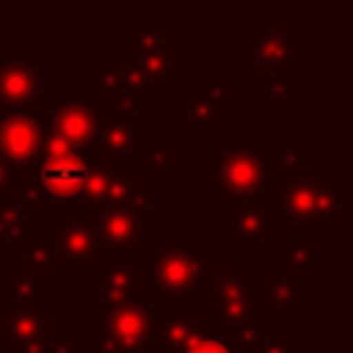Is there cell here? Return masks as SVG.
Wrapping results in <instances>:
<instances>
[{"instance_id":"obj_1","label":"cell","mask_w":353,"mask_h":353,"mask_svg":"<svg viewBox=\"0 0 353 353\" xmlns=\"http://www.w3.org/2000/svg\"><path fill=\"white\" fill-rule=\"evenodd\" d=\"M276 207L284 223L295 226H339L353 212V190L336 174L317 179L309 174L279 176Z\"/></svg>"},{"instance_id":"obj_2","label":"cell","mask_w":353,"mask_h":353,"mask_svg":"<svg viewBox=\"0 0 353 353\" xmlns=\"http://www.w3.org/2000/svg\"><path fill=\"white\" fill-rule=\"evenodd\" d=\"M212 248H193L188 237H165L152 251V303L188 301L215 268Z\"/></svg>"},{"instance_id":"obj_3","label":"cell","mask_w":353,"mask_h":353,"mask_svg":"<svg viewBox=\"0 0 353 353\" xmlns=\"http://www.w3.org/2000/svg\"><path fill=\"white\" fill-rule=\"evenodd\" d=\"M268 176H273V163L256 149L254 138L245 135L234 149L218 152L215 157V201H262L268 199Z\"/></svg>"},{"instance_id":"obj_4","label":"cell","mask_w":353,"mask_h":353,"mask_svg":"<svg viewBox=\"0 0 353 353\" xmlns=\"http://www.w3.org/2000/svg\"><path fill=\"white\" fill-rule=\"evenodd\" d=\"M91 165L94 163L85 154H80L58 130L44 124L41 154H39V163L33 168V176L52 204H55V199L77 201Z\"/></svg>"},{"instance_id":"obj_5","label":"cell","mask_w":353,"mask_h":353,"mask_svg":"<svg viewBox=\"0 0 353 353\" xmlns=\"http://www.w3.org/2000/svg\"><path fill=\"white\" fill-rule=\"evenodd\" d=\"M303 55V28L301 25H254L248 36L237 41V58L251 66L254 74L292 72Z\"/></svg>"},{"instance_id":"obj_6","label":"cell","mask_w":353,"mask_h":353,"mask_svg":"<svg viewBox=\"0 0 353 353\" xmlns=\"http://www.w3.org/2000/svg\"><path fill=\"white\" fill-rule=\"evenodd\" d=\"M201 301L215 303L218 325L229 328L245 320L256 303V281L240 270L237 262H215L212 273L201 281Z\"/></svg>"},{"instance_id":"obj_7","label":"cell","mask_w":353,"mask_h":353,"mask_svg":"<svg viewBox=\"0 0 353 353\" xmlns=\"http://www.w3.org/2000/svg\"><path fill=\"white\" fill-rule=\"evenodd\" d=\"M88 301L99 306H124L141 301V265L127 251H105L85 273Z\"/></svg>"},{"instance_id":"obj_8","label":"cell","mask_w":353,"mask_h":353,"mask_svg":"<svg viewBox=\"0 0 353 353\" xmlns=\"http://www.w3.org/2000/svg\"><path fill=\"white\" fill-rule=\"evenodd\" d=\"M41 63L30 61L28 50L0 52V113L36 116L41 108L39 91Z\"/></svg>"},{"instance_id":"obj_9","label":"cell","mask_w":353,"mask_h":353,"mask_svg":"<svg viewBox=\"0 0 353 353\" xmlns=\"http://www.w3.org/2000/svg\"><path fill=\"white\" fill-rule=\"evenodd\" d=\"M50 251L55 265H74V273H83L108 251L94 229V223L80 212H66L58 223L50 226Z\"/></svg>"},{"instance_id":"obj_10","label":"cell","mask_w":353,"mask_h":353,"mask_svg":"<svg viewBox=\"0 0 353 353\" xmlns=\"http://www.w3.org/2000/svg\"><path fill=\"white\" fill-rule=\"evenodd\" d=\"M281 223V212L270 199L226 204V237L234 240L240 251H265L268 240L279 237Z\"/></svg>"},{"instance_id":"obj_11","label":"cell","mask_w":353,"mask_h":353,"mask_svg":"<svg viewBox=\"0 0 353 353\" xmlns=\"http://www.w3.org/2000/svg\"><path fill=\"white\" fill-rule=\"evenodd\" d=\"M240 99V88L221 74H204L199 85L188 91V97L176 99V113H182L190 127H226L229 124V102Z\"/></svg>"},{"instance_id":"obj_12","label":"cell","mask_w":353,"mask_h":353,"mask_svg":"<svg viewBox=\"0 0 353 353\" xmlns=\"http://www.w3.org/2000/svg\"><path fill=\"white\" fill-rule=\"evenodd\" d=\"M105 102L102 99H50V127L58 130L80 154H91L99 132Z\"/></svg>"},{"instance_id":"obj_13","label":"cell","mask_w":353,"mask_h":353,"mask_svg":"<svg viewBox=\"0 0 353 353\" xmlns=\"http://www.w3.org/2000/svg\"><path fill=\"white\" fill-rule=\"evenodd\" d=\"M44 124L39 116L0 113V160L11 165L14 174L33 171L41 154Z\"/></svg>"},{"instance_id":"obj_14","label":"cell","mask_w":353,"mask_h":353,"mask_svg":"<svg viewBox=\"0 0 353 353\" xmlns=\"http://www.w3.org/2000/svg\"><path fill=\"white\" fill-rule=\"evenodd\" d=\"M138 130H141V113L127 116L116 110H102L97 143L88 160L94 165H108V168L130 160L138 152Z\"/></svg>"},{"instance_id":"obj_15","label":"cell","mask_w":353,"mask_h":353,"mask_svg":"<svg viewBox=\"0 0 353 353\" xmlns=\"http://www.w3.org/2000/svg\"><path fill=\"white\" fill-rule=\"evenodd\" d=\"M85 218L94 223L102 245L108 251H127V248H138L143 245L152 232L154 223L152 218H138L124 207H113V204H102L97 210H88Z\"/></svg>"},{"instance_id":"obj_16","label":"cell","mask_w":353,"mask_h":353,"mask_svg":"<svg viewBox=\"0 0 353 353\" xmlns=\"http://www.w3.org/2000/svg\"><path fill=\"white\" fill-rule=\"evenodd\" d=\"M52 336V303L39 301L33 306H3L0 309V347L14 353L17 347L44 342Z\"/></svg>"},{"instance_id":"obj_17","label":"cell","mask_w":353,"mask_h":353,"mask_svg":"<svg viewBox=\"0 0 353 353\" xmlns=\"http://www.w3.org/2000/svg\"><path fill=\"white\" fill-rule=\"evenodd\" d=\"M102 328H108L121 345L135 353L152 350V331H154V303L138 301L124 306H102Z\"/></svg>"},{"instance_id":"obj_18","label":"cell","mask_w":353,"mask_h":353,"mask_svg":"<svg viewBox=\"0 0 353 353\" xmlns=\"http://www.w3.org/2000/svg\"><path fill=\"white\" fill-rule=\"evenodd\" d=\"M218 320L212 312H190L188 317H176L168 320L160 312H154V331H152V347L160 353H176L185 350L196 342L204 339H215L218 331Z\"/></svg>"},{"instance_id":"obj_19","label":"cell","mask_w":353,"mask_h":353,"mask_svg":"<svg viewBox=\"0 0 353 353\" xmlns=\"http://www.w3.org/2000/svg\"><path fill=\"white\" fill-rule=\"evenodd\" d=\"M135 69L152 88H174L179 83V41L174 36H165L157 50L135 63Z\"/></svg>"},{"instance_id":"obj_20","label":"cell","mask_w":353,"mask_h":353,"mask_svg":"<svg viewBox=\"0 0 353 353\" xmlns=\"http://www.w3.org/2000/svg\"><path fill=\"white\" fill-rule=\"evenodd\" d=\"M39 240V218L28 215L11 199H0V251H19Z\"/></svg>"},{"instance_id":"obj_21","label":"cell","mask_w":353,"mask_h":353,"mask_svg":"<svg viewBox=\"0 0 353 353\" xmlns=\"http://www.w3.org/2000/svg\"><path fill=\"white\" fill-rule=\"evenodd\" d=\"M276 259L287 268V276L292 279H312L317 273V240L314 237H276Z\"/></svg>"},{"instance_id":"obj_22","label":"cell","mask_w":353,"mask_h":353,"mask_svg":"<svg viewBox=\"0 0 353 353\" xmlns=\"http://www.w3.org/2000/svg\"><path fill=\"white\" fill-rule=\"evenodd\" d=\"M301 279L292 276H265V287H259L262 301L268 314L279 312V314H301L303 312V301H301Z\"/></svg>"},{"instance_id":"obj_23","label":"cell","mask_w":353,"mask_h":353,"mask_svg":"<svg viewBox=\"0 0 353 353\" xmlns=\"http://www.w3.org/2000/svg\"><path fill=\"white\" fill-rule=\"evenodd\" d=\"M268 325V309H265V301H262V292L256 287V303L251 309V314L234 325L226 328V336H223V345L232 350V353H251L254 345L262 339V331Z\"/></svg>"},{"instance_id":"obj_24","label":"cell","mask_w":353,"mask_h":353,"mask_svg":"<svg viewBox=\"0 0 353 353\" xmlns=\"http://www.w3.org/2000/svg\"><path fill=\"white\" fill-rule=\"evenodd\" d=\"M6 199H11L14 204H19L28 215H33V218H44V215H50L52 212V201L47 199V193L41 190V185L36 182V176H33V171H25V174H14V179H11V188H8V196Z\"/></svg>"},{"instance_id":"obj_25","label":"cell","mask_w":353,"mask_h":353,"mask_svg":"<svg viewBox=\"0 0 353 353\" xmlns=\"http://www.w3.org/2000/svg\"><path fill=\"white\" fill-rule=\"evenodd\" d=\"M52 270H55V259L44 240H33V243L22 245L19 251H14V273L11 276L41 281V279L52 276Z\"/></svg>"},{"instance_id":"obj_26","label":"cell","mask_w":353,"mask_h":353,"mask_svg":"<svg viewBox=\"0 0 353 353\" xmlns=\"http://www.w3.org/2000/svg\"><path fill=\"white\" fill-rule=\"evenodd\" d=\"M135 165L141 171V176H152V174H160V176H174L179 171V152H174L168 146V141L163 135L152 138V146L146 152H135Z\"/></svg>"},{"instance_id":"obj_27","label":"cell","mask_w":353,"mask_h":353,"mask_svg":"<svg viewBox=\"0 0 353 353\" xmlns=\"http://www.w3.org/2000/svg\"><path fill=\"white\" fill-rule=\"evenodd\" d=\"M141 171L135 165V154L119 165H110L108 168V201L105 204H113V207H124L143 185H141Z\"/></svg>"},{"instance_id":"obj_28","label":"cell","mask_w":353,"mask_h":353,"mask_svg":"<svg viewBox=\"0 0 353 353\" xmlns=\"http://www.w3.org/2000/svg\"><path fill=\"white\" fill-rule=\"evenodd\" d=\"M165 25H127V63L135 66L143 55H149L152 50L160 47V41L165 39Z\"/></svg>"},{"instance_id":"obj_29","label":"cell","mask_w":353,"mask_h":353,"mask_svg":"<svg viewBox=\"0 0 353 353\" xmlns=\"http://www.w3.org/2000/svg\"><path fill=\"white\" fill-rule=\"evenodd\" d=\"M303 174V138L298 135H281L276 138V163L273 176H292Z\"/></svg>"},{"instance_id":"obj_30","label":"cell","mask_w":353,"mask_h":353,"mask_svg":"<svg viewBox=\"0 0 353 353\" xmlns=\"http://www.w3.org/2000/svg\"><path fill=\"white\" fill-rule=\"evenodd\" d=\"M0 301L3 306H33L41 298L39 281L19 279V276H0Z\"/></svg>"},{"instance_id":"obj_31","label":"cell","mask_w":353,"mask_h":353,"mask_svg":"<svg viewBox=\"0 0 353 353\" xmlns=\"http://www.w3.org/2000/svg\"><path fill=\"white\" fill-rule=\"evenodd\" d=\"M251 353H303V339H298L290 325H265Z\"/></svg>"},{"instance_id":"obj_32","label":"cell","mask_w":353,"mask_h":353,"mask_svg":"<svg viewBox=\"0 0 353 353\" xmlns=\"http://www.w3.org/2000/svg\"><path fill=\"white\" fill-rule=\"evenodd\" d=\"M108 201V165H91L88 168V176H85V185H83V193L77 199V210L80 215H85L88 210H97Z\"/></svg>"},{"instance_id":"obj_33","label":"cell","mask_w":353,"mask_h":353,"mask_svg":"<svg viewBox=\"0 0 353 353\" xmlns=\"http://www.w3.org/2000/svg\"><path fill=\"white\" fill-rule=\"evenodd\" d=\"M88 83L99 91V97H102V102L105 99H119L121 94H127L124 88H121V83H119V74H116V69L113 66H105V63H99V61H94L91 66H88ZM132 97V94H130Z\"/></svg>"},{"instance_id":"obj_34","label":"cell","mask_w":353,"mask_h":353,"mask_svg":"<svg viewBox=\"0 0 353 353\" xmlns=\"http://www.w3.org/2000/svg\"><path fill=\"white\" fill-rule=\"evenodd\" d=\"M113 69H116V74H119L121 88H124L127 94H132L138 102H149V99H154L152 85L146 83V77H143L135 66H130L127 61H121V63H113Z\"/></svg>"},{"instance_id":"obj_35","label":"cell","mask_w":353,"mask_h":353,"mask_svg":"<svg viewBox=\"0 0 353 353\" xmlns=\"http://www.w3.org/2000/svg\"><path fill=\"white\" fill-rule=\"evenodd\" d=\"M88 353H135L127 345H121L108 328L91 325L88 328Z\"/></svg>"},{"instance_id":"obj_36","label":"cell","mask_w":353,"mask_h":353,"mask_svg":"<svg viewBox=\"0 0 353 353\" xmlns=\"http://www.w3.org/2000/svg\"><path fill=\"white\" fill-rule=\"evenodd\" d=\"M290 97H292V91H290V72L270 74L268 85H265V99L268 102H287Z\"/></svg>"},{"instance_id":"obj_37","label":"cell","mask_w":353,"mask_h":353,"mask_svg":"<svg viewBox=\"0 0 353 353\" xmlns=\"http://www.w3.org/2000/svg\"><path fill=\"white\" fill-rule=\"evenodd\" d=\"M176 353H232V350L223 345V339H204V342H196V345L176 350Z\"/></svg>"},{"instance_id":"obj_38","label":"cell","mask_w":353,"mask_h":353,"mask_svg":"<svg viewBox=\"0 0 353 353\" xmlns=\"http://www.w3.org/2000/svg\"><path fill=\"white\" fill-rule=\"evenodd\" d=\"M163 317L168 320H176V317H188L190 314V301H171V303H163Z\"/></svg>"},{"instance_id":"obj_39","label":"cell","mask_w":353,"mask_h":353,"mask_svg":"<svg viewBox=\"0 0 353 353\" xmlns=\"http://www.w3.org/2000/svg\"><path fill=\"white\" fill-rule=\"evenodd\" d=\"M47 353H77V345H74L72 339H55V336H52Z\"/></svg>"},{"instance_id":"obj_40","label":"cell","mask_w":353,"mask_h":353,"mask_svg":"<svg viewBox=\"0 0 353 353\" xmlns=\"http://www.w3.org/2000/svg\"><path fill=\"white\" fill-rule=\"evenodd\" d=\"M11 179H14V171H11V165L0 160V199H6V196H8Z\"/></svg>"}]
</instances>
